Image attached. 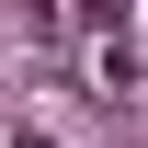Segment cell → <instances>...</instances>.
Here are the masks:
<instances>
[{"instance_id":"cell-1","label":"cell","mask_w":148,"mask_h":148,"mask_svg":"<svg viewBox=\"0 0 148 148\" xmlns=\"http://www.w3.org/2000/svg\"><path fill=\"white\" fill-rule=\"evenodd\" d=\"M23 12V34H57V0H12Z\"/></svg>"},{"instance_id":"cell-2","label":"cell","mask_w":148,"mask_h":148,"mask_svg":"<svg viewBox=\"0 0 148 148\" xmlns=\"http://www.w3.org/2000/svg\"><path fill=\"white\" fill-rule=\"evenodd\" d=\"M125 12H137V0H91V23H103V34H125Z\"/></svg>"},{"instance_id":"cell-3","label":"cell","mask_w":148,"mask_h":148,"mask_svg":"<svg viewBox=\"0 0 148 148\" xmlns=\"http://www.w3.org/2000/svg\"><path fill=\"white\" fill-rule=\"evenodd\" d=\"M23 148H57V137H23Z\"/></svg>"}]
</instances>
